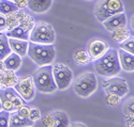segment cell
Returning a JSON list of instances; mask_svg holds the SVG:
<instances>
[{"label": "cell", "mask_w": 134, "mask_h": 127, "mask_svg": "<svg viewBox=\"0 0 134 127\" xmlns=\"http://www.w3.org/2000/svg\"><path fill=\"white\" fill-rule=\"evenodd\" d=\"M118 52V58H119V63L121 70H124L126 72H133L134 70V56L133 53H130L128 51H125L119 48L117 50Z\"/></svg>", "instance_id": "cell-14"}, {"label": "cell", "mask_w": 134, "mask_h": 127, "mask_svg": "<svg viewBox=\"0 0 134 127\" xmlns=\"http://www.w3.org/2000/svg\"><path fill=\"white\" fill-rule=\"evenodd\" d=\"M103 88L105 93H110L119 96L120 98L125 97L129 93V84L124 78L120 77H109V79L103 82Z\"/></svg>", "instance_id": "cell-10"}, {"label": "cell", "mask_w": 134, "mask_h": 127, "mask_svg": "<svg viewBox=\"0 0 134 127\" xmlns=\"http://www.w3.org/2000/svg\"><path fill=\"white\" fill-rule=\"evenodd\" d=\"M0 101H1L2 110L8 112L15 111L21 105L26 104V101L14 90V88H5L0 90Z\"/></svg>", "instance_id": "cell-7"}, {"label": "cell", "mask_w": 134, "mask_h": 127, "mask_svg": "<svg viewBox=\"0 0 134 127\" xmlns=\"http://www.w3.org/2000/svg\"><path fill=\"white\" fill-rule=\"evenodd\" d=\"M2 62H3L5 70L13 71V72H16L17 70H19V67L21 65L20 57L15 52H11L8 57H5L2 60Z\"/></svg>", "instance_id": "cell-18"}, {"label": "cell", "mask_w": 134, "mask_h": 127, "mask_svg": "<svg viewBox=\"0 0 134 127\" xmlns=\"http://www.w3.org/2000/svg\"><path fill=\"white\" fill-rule=\"evenodd\" d=\"M7 21V30H10L12 28H15L16 26H19V16H18V11L14 13L8 14L5 17Z\"/></svg>", "instance_id": "cell-26"}, {"label": "cell", "mask_w": 134, "mask_h": 127, "mask_svg": "<svg viewBox=\"0 0 134 127\" xmlns=\"http://www.w3.org/2000/svg\"><path fill=\"white\" fill-rule=\"evenodd\" d=\"M9 115L10 112L5 110L0 111V127H9Z\"/></svg>", "instance_id": "cell-30"}, {"label": "cell", "mask_w": 134, "mask_h": 127, "mask_svg": "<svg viewBox=\"0 0 134 127\" xmlns=\"http://www.w3.org/2000/svg\"><path fill=\"white\" fill-rule=\"evenodd\" d=\"M94 70L96 72L104 77H114L121 72L119 63L118 52L116 49L108 48L107 51L100 58L94 60Z\"/></svg>", "instance_id": "cell-1"}, {"label": "cell", "mask_w": 134, "mask_h": 127, "mask_svg": "<svg viewBox=\"0 0 134 127\" xmlns=\"http://www.w3.org/2000/svg\"><path fill=\"white\" fill-rule=\"evenodd\" d=\"M53 77L59 90L68 89L72 82L73 73L69 66L62 63H57L53 66Z\"/></svg>", "instance_id": "cell-8"}, {"label": "cell", "mask_w": 134, "mask_h": 127, "mask_svg": "<svg viewBox=\"0 0 134 127\" xmlns=\"http://www.w3.org/2000/svg\"><path fill=\"white\" fill-rule=\"evenodd\" d=\"M8 42H9L10 49H11V51H12V52L17 53L19 57H24V56L27 55L28 41L8 38Z\"/></svg>", "instance_id": "cell-15"}, {"label": "cell", "mask_w": 134, "mask_h": 127, "mask_svg": "<svg viewBox=\"0 0 134 127\" xmlns=\"http://www.w3.org/2000/svg\"><path fill=\"white\" fill-rule=\"evenodd\" d=\"M17 81V77L15 75V72L4 70L0 77V89L5 88H13L14 84Z\"/></svg>", "instance_id": "cell-19"}, {"label": "cell", "mask_w": 134, "mask_h": 127, "mask_svg": "<svg viewBox=\"0 0 134 127\" xmlns=\"http://www.w3.org/2000/svg\"><path fill=\"white\" fill-rule=\"evenodd\" d=\"M5 35L8 38H12V39L28 41L29 40V31L25 30L24 28H21L20 26H16L15 28H12V29L8 30L5 32Z\"/></svg>", "instance_id": "cell-21"}, {"label": "cell", "mask_w": 134, "mask_h": 127, "mask_svg": "<svg viewBox=\"0 0 134 127\" xmlns=\"http://www.w3.org/2000/svg\"><path fill=\"white\" fill-rule=\"evenodd\" d=\"M35 122L30 121L19 115L16 111L10 112L9 115V127H32Z\"/></svg>", "instance_id": "cell-16"}, {"label": "cell", "mask_w": 134, "mask_h": 127, "mask_svg": "<svg viewBox=\"0 0 134 127\" xmlns=\"http://www.w3.org/2000/svg\"><path fill=\"white\" fill-rule=\"evenodd\" d=\"M73 59L76 62V64H79V65H87L90 62H92V58L89 56L87 50H79L74 52Z\"/></svg>", "instance_id": "cell-24"}, {"label": "cell", "mask_w": 134, "mask_h": 127, "mask_svg": "<svg viewBox=\"0 0 134 127\" xmlns=\"http://www.w3.org/2000/svg\"><path fill=\"white\" fill-rule=\"evenodd\" d=\"M19 9L11 0H0V14L8 15L11 13L17 12Z\"/></svg>", "instance_id": "cell-25"}, {"label": "cell", "mask_w": 134, "mask_h": 127, "mask_svg": "<svg viewBox=\"0 0 134 127\" xmlns=\"http://www.w3.org/2000/svg\"><path fill=\"white\" fill-rule=\"evenodd\" d=\"M121 101V98L115 94H110V93H106V96H105V102L106 105L108 106H111V107H116L118 106Z\"/></svg>", "instance_id": "cell-29"}, {"label": "cell", "mask_w": 134, "mask_h": 127, "mask_svg": "<svg viewBox=\"0 0 134 127\" xmlns=\"http://www.w3.org/2000/svg\"><path fill=\"white\" fill-rule=\"evenodd\" d=\"M73 89L79 96L83 98L89 97L98 89V80L96 75L93 73H85L81 75L75 80Z\"/></svg>", "instance_id": "cell-6"}, {"label": "cell", "mask_w": 134, "mask_h": 127, "mask_svg": "<svg viewBox=\"0 0 134 127\" xmlns=\"http://www.w3.org/2000/svg\"><path fill=\"white\" fill-rule=\"evenodd\" d=\"M125 11L121 0H99L94 7V15L100 22H103L108 17Z\"/></svg>", "instance_id": "cell-4"}, {"label": "cell", "mask_w": 134, "mask_h": 127, "mask_svg": "<svg viewBox=\"0 0 134 127\" xmlns=\"http://www.w3.org/2000/svg\"><path fill=\"white\" fill-rule=\"evenodd\" d=\"M7 30V21H5V15L0 14V32H3Z\"/></svg>", "instance_id": "cell-33"}, {"label": "cell", "mask_w": 134, "mask_h": 127, "mask_svg": "<svg viewBox=\"0 0 134 127\" xmlns=\"http://www.w3.org/2000/svg\"><path fill=\"white\" fill-rule=\"evenodd\" d=\"M124 112L127 118V121H129V124L133 125V98L127 101L126 106L124 108Z\"/></svg>", "instance_id": "cell-27"}, {"label": "cell", "mask_w": 134, "mask_h": 127, "mask_svg": "<svg viewBox=\"0 0 134 127\" xmlns=\"http://www.w3.org/2000/svg\"><path fill=\"white\" fill-rule=\"evenodd\" d=\"M103 26L106 28V30L108 31H113L119 27L126 26L127 25V16L125 14V12L121 13H117L113 16L108 17L107 19H105L103 22Z\"/></svg>", "instance_id": "cell-13"}, {"label": "cell", "mask_w": 134, "mask_h": 127, "mask_svg": "<svg viewBox=\"0 0 134 127\" xmlns=\"http://www.w3.org/2000/svg\"><path fill=\"white\" fill-rule=\"evenodd\" d=\"M41 119V112L38 108L36 107H30V112H29V120L32 122H36Z\"/></svg>", "instance_id": "cell-31"}, {"label": "cell", "mask_w": 134, "mask_h": 127, "mask_svg": "<svg viewBox=\"0 0 134 127\" xmlns=\"http://www.w3.org/2000/svg\"><path fill=\"white\" fill-rule=\"evenodd\" d=\"M11 1H13V0H11Z\"/></svg>", "instance_id": "cell-38"}, {"label": "cell", "mask_w": 134, "mask_h": 127, "mask_svg": "<svg viewBox=\"0 0 134 127\" xmlns=\"http://www.w3.org/2000/svg\"><path fill=\"white\" fill-rule=\"evenodd\" d=\"M119 44H120V49L125 50V51H128L130 53L134 52V41H133L132 37L128 38L127 40H125L124 42H121Z\"/></svg>", "instance_id": "cell-28"}, {"label": "cell", "mask_w": 134, "mask_h": 127, "mask_svg": "<svg viewBox=\"0 0 134 127\" xmlns=\"http://www.w3.org/2000/svg\"><path fill=\"white\" fill-rule=\"evenodd\" d=\"M19 115H21V117H24L26 119H29V112H30V107L27 106L26 104L25 105H21L19 108H17L15 110Z\"/></svg>", "instance_id": "cell-32"}, {"label": "cell", "mask_w": 134, "mask_h": 127, "mask_svg": "<svg viewBox=\"0 0 134 127\" xmlns=\"http://www.w3.org/2000/svg\"><path fill=\"white\" fill-rule=\"evenodd\" d=\"M42 124L44 127H69L70 119L63 111H53L42 117Z\"/></svg>", "instance_id": "cell-11"}, {"label": "cell", "mask_w": 134, "mask_h": 127, "mask_svg": "<svg viewBox=\"0 0 134 127\" xmlns=\"http://www.w3.org/2000/svg\"><path fill=\"white\" fill-rule=\"evenodd\" d=\"M29 40L38 44H54L56 33L54 28L46 22H37L29 32Z\"/></svg>", "instance_id": "cell-5"}, {"label": "cell", "mask_w": 134, "mask_h": 127, "mask_svg": "<svg viewBox=\"0 0 134 127\" xmlns=\"http://www.w3.org/2000/svg\"><path fill=\"white\" fill-rule=\"evenodd\" d=\"M53 0H27V7L35 13H44L52 7Z\"/></svg>", "instance_id": "cell-17"}, {"label": "cell", "mask_w": 134, "mask_h": 127, "mask_svg": "<svg viewBox=\"0 0 134 127\" xmlns=\"http://www.w3.org/2000/svg\"><path fill=\"white\" fill-rule=\"evenodd\" d=\"M5 70V67L3 65V62L2 61H0V74H2V72Z\"/></svg>", "instance_id": "cell-36"}, {"label": "cell", "mask_w": 134, "mask_h": 127, "mask_svg": "<svg viewBox=\"0 0 134 127\" xmlns=\"http://www.w3.org/2000/svg\"><path fill=\"white\" fill-rule=\"evenodd\" d=\"M108 49V45L105 41L101 39H93L89 42L87 46V52L92 58V60H96L101 56H103Z\"/></svg>", "instance_id": "cell-12"}, {"label": "cell", "mask_w": 134, "mask_h": 127, "mask_svg": "<svg viewBox=\"0 0 134 127\" xmlns=\"http://www.w3.org/2000/svg\"><path fill=\"white\" fill-rule=\"evenodd\" d=\"M2 110V106H1V101H0V111Z\"/></svg>", "instance_id": "cell-37"}, {"label": "cell", "mask_w": 134, "mask_h": 127, "mask_svg": "<svg viewBox=\"0 0 134 127\" xmlns=\"http://www.w3.org/2000/svg\"><path fill=\"white\" fill-rule=\"evenodd\" d=\"M32 78L36 90L40 91L41 93H53L56 90H58L53 77L52 64L40 66V68L35 73Z\"/></svg>", "instance_id": "cell-3"}, {"label": "cell", "mask_w": 134, "mask_h": 127, "mask_svg": "<svg viewBox=\"0 0 134 127\" xmlns=\"http://www.w3.org/2000/svg\"><path fill=\"white\" fill-rule=\"evenodd\" d=\"M18 16H19V26L30 32L33 25H35L32 17L26 14L24 11H20V10H18Z\"/></svg>", "instance_id": "cell-23"}, {"label": "cell", "mask_w": 134, "mask_h": 127, "mask_svg": "<svg viewBox=\"0 0 134 127\" xmlns=\"http://www.w3.org/2000/svg\"><path fill=\"white\" fill-rule=\"evenodd\" d=\"M111 34H110V39L113 42L115 43H121L124 42L125 40H127L128 38L131 37V32H130V29L126 26H122V27H119L113 31H110Z\"/></svg>", "instance_id": "cell-20"}, {"label": "cell", "mask_w": 134, "mask_h": 127, "mask_svg": "<svg viewBox=\"0 0 134 127\" xmlns=\"http://www.w3.org/2000/svg\"><path fill=\"white\" fill-rule=\"evenodd\" d=\"M13 2L15 3V5L20 10L24 9L25 7H27V0H13Z\"/></svg>", "instance_id": "cell-34"}, {"label": "cell", "mask_w": 134, "mask_h": 127, "mask_svg": "<svg viewBox=\"0 0 134 127\" xmlns=\"http://www.w3.org/2000/svg\"><path fill=\"white\" fill-rule=\"evenodd\" d=\"M27 55L36 64L39 66H44L54 62L56 50L53 44H38L30 42L28 43Z\"/></svg>", "instance_id": "cell-2"}, {"label": "cell", "mask_w": 134, "mask_h": 127, "mask_svg": "<svg viewBox=\"0 0 134 127\" xmlns=\"http://www.w3.org/2000/svg\"><path fill=\"white\" fill-rule=\"evenodd\" d=\"M69 127H87V125H85L83 123H80V122H75L73 124H70Z\"/></svg>", "instance_id": "cell-35"}, {"label": "cell", "mask_w": 134, "mask_h": 127, "mask_svg": "<svg viewBox=\"0 0 134 127\" xmlns=\"http://www.w3.org/2000/svg\"><path fill=\"white\" fill-rule=\"evenodd\" d=\"M11 52L9 42H8V37L5 33L0 32V61H2L5 57H8Z\"/></svg>", "instance_id": "cell-22"}, {"label": "cell", "mask_w": 134, "mask_h": 127, "mask_svg": "<svg viewBox=\"0 0 134 127\" xmlns=\"http://www.w3.org/2000/svg\"><path fill=\"white\" fill-rule=\"evenodd\" d=\"M13 88L25 101H30L36 96V87L32 76L17 78V81Z\"/></svg>", "instance_id": "cell-9"}]
</instances>
